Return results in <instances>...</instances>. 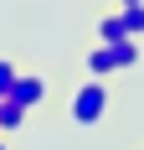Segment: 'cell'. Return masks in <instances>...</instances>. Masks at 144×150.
Masks as SVG:
<instances>
[{
	"instance_id": "9c48e42d",
	"label": "cell",
	"mask_w": 144,
	"mask_h": 150,
	"mask_svg": "<svg viewBox=\"0 0 144 150\" xmlns=\"http://www.w3.org/2000/svg\"><path fill=\"white\" fill-rule=\"evenodd\" d=\"M0 150H10V145H5V140H0Z\"/></svg>"
},
{
	"instance_id": "8992f818",
	"label": "cell",
	"mask_w": 144,
	"mask_h": 150,
	"mask_svg": "<svg viewBox=\"0 0 144 150\" xmlns=\"http://www.w3.org/2000/svg\"><path fill=\"white\" fill-rule=\"evenodd\" d=\"M129 31H124V16L118 11H108V16H98V42H124Z\"/></svg>"
},
{
	"instance_id": "277c9868",
	"label": "cell",
	"mask_w": 144,
	"mask_h": 150,
	"mask_svg": "<svg viewBox=\"0 0 144 150\" xmlns=\"http://www.w3.org/2000/svg\"><path fill=\"white\" fill-rule=\"evenodd\" d=\"M26 114H31V109L21 104V98H10V93H5V98H0V135H15V129L26 124Z\"/></svg>"
},
{
	"instance_id": "ba28073f",
	"label": "cell",
	"mask_w": 144,
	"mask_h": 150,
	"mask_svg": "<svg viewBox=\"0 0 144 150\" xmlns=\"http://www.w3.org/2000/svg\"><path fill=\"white\" fill-rule=\"evenodd\" d=\"M118 5H134V0H118Z\"/></svg>"
},
{
	"instance_id": "52a82bcc",
	"label": "cell",
	"mask_w": 144,
	"mask_h": 150,
	"mask_svg": "<svg viewBox=\"0 0 144 150\" xmlns=\"http://www.w3.org/2000/svg\"><path fill=\"white\" fill-rule=\"evenodd\" d=\"M15 78H21V67H15L10 57H0V98H5V93L15 88Z\"/></svg>"
},
{
	"instance_id": "5b68a950",
	"label": "cell",
	"mask_w": 144,
	"mask_h": 150,
	"mask_svg": "<svg viewBox=\"0 0 144 150\" xmlns=\"http://www.w3.org/2000/svg\"><path fill=\"white\" fill-rule=\"evenodd\" d=\"M118 16H124V31H129L134 42H144V0H134V5H118Z\"/></svg>"
},
{
	"instance_id": "7a4b0ae2",
	"label": "cell",
	"mask_w": 144,
	"mask_h": 150,
	"mask_svg": "<svg viewBox=\"0 0 144 150\" xmlns=\"http://www.w3.org/2000/svg\"><path fill=\"white\" fill-rule=\"evenodd\" d=\"M129 67H139V42H134V36H124V42H98L93 52H87V73L93 78L129 73Z\"/></svg>"
},
{
	"instance_id": "6da1fadb",
	"label": "cell",
	"mask_w": 144,
	"mask_h": 150,
	"mask_svg": "<svg viewBox=\"0 0 144 150\" xmlns=\"http://www.w3.org/2000/svg\"><path fill=\"white\" fill-rule=\"evenodd\" d=\"M108 83L103 78H87V83H77L72 88V98H67V114H72V124H103V114H108Z\"/></svg>"
},
{
	"instance_id": "3957f363",
	"label": "cell",
	"mask_w": 144,
	"mask_h": 150,
	"mask_svg": "<svg viewBox=\"0 0 144 150\" xmlns=\"http://www.w3.org/2000/svg\"><path fill=\"white\" fill-rule=\"evenodd\" d=\"M10 98H21L26 109H36V104L46 98V78H41V73H21V78H15V88H10Z\"/></svg>"
}]
</instances>
